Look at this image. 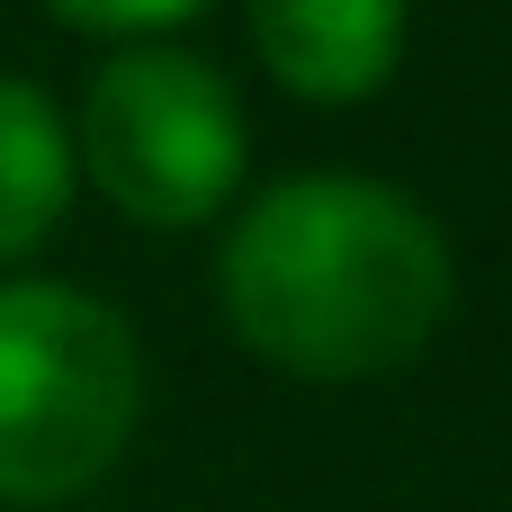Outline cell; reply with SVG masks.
Returning a JSON list of instances; mask_svg holds the SVG:
<instances>
[{"instance_id":"6da1fadb","label":"cell","mask_w":512,"mask_h":512,"mask_svg":"<svg viewBox=\"0 0 512 512\" xmlns=\"http://www.w3.org/2000/svg\"><path fill=\"white\" fill-rule=\"evenodd\" d=\"M450 297L459 261L432 207L360 171L270 180L216 243V306L234 342L315 387L405 369L450 324Z\"/></svg>"},{"instance_id":"7a4b0ae2","label":"cell","mask_w":512,"mask_h":512,"mask_svg":"<svg viewBox=\"0 0 512 512\" xmlns=\"http://www.w3.org/2000/svg\"><path fill=\"white\" fill-rule=\"evenodd\" d=\"M135 324L72 279H0V512L81 504L135 441Z\"/></svg>"},{"instance_id":"3957f363","label":"cell","mask_w":512,"mask_h":512,"mask_svg":"<svg viewBox=\"0 0 512 512\" xmlns=\"http://www.w3.org/2000/svg\"><path fill=\"white\" fill-rule=\"evenodd\" d=\"M72 162L126 225L180 234L234 207L252 171V126L207 54L153 36V45H117L90 72L72 117Z\"/></svg>"},{"instance_id":"277c9868","label":"cell","mask_w":512,"mask_h":512,"mask_svg":"<svg viewBox=\"0 0 512 512\" xmlns=\"http://www.w3.org/2000/svg\"><path fill=\"white\" fill-rule=\"evenodd\" d=\"M243 18L261 72L315 108L378 99L405 63V0H243Z\"/></svg>"},{"instance_id":"5b68a950","label":"cell","mask_w":512,"mask_h":512,"mask_svg":"<svg viewBox=\"0 0 512 512\" xmlns=\"http://www.w3.org/2000/svg\"><path fill=\"white\" fill-rule=\"evenodd\" d=\"M81 189V162H72V117L27 81V72H0V270L36 261L63 225Z\"/></svg>"},{"instance_id":"8992f818","label":"cell","mask_w":512,"mask_h":512,"mask_svg":"<svg viewBox=\"0 0 512 512\" xmlns=\"http://www.w3.org/2000/svg\"><path fill=\"white\" fill-rule=\"evenodd\" d=\"M207 9H216V0H45L54 27H72V36H108V45H153V36H171V27L207 18Z\"/></svg>"}]
</instances>
